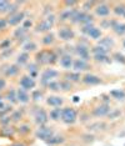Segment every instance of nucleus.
<instances>
[{"instance_id":"58836bf2","label":"nucleus","mask_w":125,"mask_h":146,"mask_svg":"<svg viewBox=\"0 0 125 146\" xmlns=\"http://www.w3.org/2000/svg\"><path fill=\"white\" fill-rule=\"evenodd\" d=\"M20 117H21V114H20V112H19V111L14 112V114H13V116H11V119H13V120H14V121H18Z\"/></svg>"},{"instance_id":"393cba45","label":"nucleus","mask_w":125,"mask_h":146,"mask_svg":"<svg viewBox=\"0 0 125 146\" xmlns=\"http://www.w3.org/2000/svg\"><path fill=\"white\" fill-rule=\"evenodd\" d=\"M75 13H76V11H74V10H68V11L62 13V14H61V19H62V20H66V19H73L74 15H75Z\"/></svg>"},{"instance_id":"49530a36","label":"nucleus","mask_w":125,"mask_h":146,"mask_svg":"<svg viewBox=\"0 0 125 146\" xmlns=\"http://www.w3.org/2000/svg\"><path fill=\"white\" fill-rule=\"evenodd\" d=\"M29 26H31V21H29V20H26L24 23V29L26 30V28H29Z\"/></svg>"},{"instance_id":"a211bd4d","label":"nucleus","mask_w":125,"mask_h":146,"mask_svg":"<svg viewBox=\"0 0 125 146\" xmlns=\"http://www.w3.org/2000/svg\"><path fill=\"white\" fill-rule=\"evenodd\" d=\"M18 72H19V65H10L5 70V75L6 76H15Z\"/></svg>"},{"instance_id":"2eb2a0df","label":"nucleus","mask_w":125,"mask_h":146,"mask_svg":"<svg viewBox=\"0 0 125 146\" xmlns=\"http://www.w3.org/2000/svg\"><path fill=\"white\" fill-rule=\"evenodd\" d=\"M60 64H61V66L69 69L73 66V59H71L70 55H64V56H61V59H60Z\"/></svg>"},{"instance_id":"20e7f679","label":"nucleus","mask_w":125,"mask_h":146,"mask_svg":"<svg viewBox=\"0 0 125 146\" xmlns=\"http://www.w3.org/2000/svg\"><path fill=\"white\" fill-rule=\"evenodd\" d=\"M83 31L86 33V34L90 36V38H93V39H99L101 36L100 29L94 28V26H91V25H85V28L83 29Z\"/></svg>"},{"instance_id":"ea45409f","label":"nucleus","mask_w":125,"mask_h":146,"mask_svg":"<svg viewBox=\"0 0 125 146\" xmlns=\"http://www.w3.org/2000/svg\"><path fill=\"white\" fill-rule=\"evenodd\" d=\"M6 25H8V21H6L5 19H0V30L5 29V28H6Z\"/></svg>"},{"instance_id":"5701e85b","label":"nucleus","mask_w":125,"mask_h":146,"mask_svg":"<svg viewBox=\"0 0 125 146\" xmlns=\"http://www.w3.org/2000/svg\"><path fill=\"white\" fill-rule=\"evenodd\" d=\"M111 96H114L115 99H119V100H123V99L125 98V92L123 90H113L110 92Z\"/></svg>"},{"instance_id":"a18cd8bd","label":"nucleus","mask_w":125,"mask_h":146,"mask_svg":"<svg viewBox=\"0 0 125 146\" xmlns=\"http://www.w3.org/2000/svg\"><path fill=\"white\" fill-rule=\"evenodd\" d=\"M4 88H5V80L4 79H0V90H3Z\"/></svg>"},{"instance_id":"79ce46f5","label":"nucleus","mask_w":125,"mask_h":146,"mask_svg":"<svg viewBox=\"0 0 125 146\" xmlns=\"http://www.w3.org/2000/svg\"><path fill=\"white\" fill-rule=\"evenodd\" d=\"M19 131H20L21 134H26V132H29V127H28V126H21Z\"/></svg>"},{"instance_id":"f8f14e48","label":"nucleus","mask_w":125,"mask_h":146,"mask_svg":"<svg viewBox=\"0 0 125 146\" xmlns=\"http://www.w3.org/2000/svg\"><path fill=\"white\" fill-rule=\"evenodd\" d=\"M73 66H74V69L75 70H86V69L89 68L88 64H86V61L85 60H81V59H78V60H75L73 62Z\"/></svg>"},{"instance_id":"9b49d317","label":"nucleus","mask_w":125,"mask_h":146,"mask_svg":"<svg viewBox=\"0 0 125 146\" xmlns=\"http://www.w3.org/2000/svg\"><path fill=\"white\" fill-rule=\"evenodd\" d=\"M109 111H110V108L108 105H100L94 110V115L95 116H105L109 114Z\"/></svg>"},{"instance_id":"6ab92c4d","label":"nucleus","mask_w":125,"mask_h":146,"mask_svg":"<svg viewBox=\"0 0 125 146\" xmlns=\"http://www.w3.org/2000/svg\"><path fill=\"white\" fill-rule=\"evenodd\" d=\"M114 30L118 35H124L125 34V24H123V23H114Z\"/></svg>"},{"instance_id":"3c124183","label":"nucleus","mask_w":125,"mask_h":146,"mask_svg":"<svg viewBox=\"0 0 125 146\" xmlns=\"http://www.w3.org/2000/svg\"><path fill=\"white\" fill-rule=\"evenodd\" d=\"M124 46H125V41H124Z\"/></svg>"},{"instance_id":"c85d7f7f","label":"nucleus","mask_w":125,"mask_h":146,"mask_svg":"<svg viewBox=\"0 0 125 146\" xmlns=\"http://www.w3.org/2000/svg\"><path fill=\"white\" fill-rule=\"evenodd\" d=\"M48 86L51 89V90H54V91H58V90H60V82H57V81H50L48 84Z\"/></svg>"},{"instance_id":"423d86ee","label":"nucleus","mask_w":125,"mask_h":146,"mask_svg":"<svg viewBox=\"0 0 125 146\" xmlns=\"http://www.w3.org/2000/svg\"><path fill=\"white\" fill-rule=\"evenodd\" d=\"M58 35H59V38L62 39V40H70V39H73L74 38V31L71 30V29H69V28H62L59 30L58 33Z\"/></svg>"},{"instance_id":"dca6fc26","label":"nucleus","mask_w":125,"mask_h":146,"mask_svg":"<svg viewBox=\"0 0 125 146\" xmlns=\"http://www.w3.org/2000/svg\"><path fill=\"white\" fill-rule=\"evenodd\" d=\"M48 105H50V106H60L62 104V99L61 98H59V96H50V98H48Z\"/></svg>"},{"instance_id":"8fccbe9b","label":"nucleus","mask_w":125,"mask_h":146,"mask_svg":"<svg viewBox=\"0 0 125 146\" xmlns=\"http://www.w3.org/2000/svg\"><path fill=\"white\" fill-rule=\"evenodd\" d=\"M0 104H1V96H0Z\"/></svg>"},{"instance_id":"2f4dec72","label":"nucleus","mask_w":125,"mask_h":146,"mask_svg":"<svg viewBox=\"0 0 125 146\" xmlns=\"http://www.w3.org/2000/svg\"><path fill=\"white\" fill-rule=\"evenodd\" d=\"M13 134H14V130H13V129H9V127L3 129V130L0 131V135H3V136H10Z\"/></svg>"},{"instance_id":"72a5a7b5","label":"nucleus","mask_w":125,"mask_h":146,"mask_svg":"<svg viewBox=\"0 0 125 146\" xmlns=\"http://www.w3.org/2000/svg\"><path fill=\"white\" fill-rule=\"evenodd\" d=\"M68 79L71 81H79L80 80V75L79 74H70V75H68Z\"/></svg>"},{"instance_id":"e433bc0d","label":"nucleus","mask_w":125,"mask_h":146,"mask_svg":"<svg viewBox=\"0 0 125 146\" xmlns=\"http://www.w3.org/2000/svg\"><path fill=\"white\" fill-rule=\"evenodd\" d=\"M114 58L116 59L118 61H121L123 64H125V56H123L121 54H115V55H114Z\"/></svg>"},{"instance_id":"6e6552de","label":"nucleus","mask_w":125,"mask_h":146,"mask_svg":"<svg viewBox=\"0 0 125 146\" xmlns=\"http://www.w3.org/2000/svg\"><path fill=\"white\" fill-rule=\"evenodd\" d=\"M24 19V13H16V14H11L10 18L8 20V24L9 25H16L19 24L20 21H23Z\"/></svg>"},{"instance_id":"f03ea898","label":"nucleus","mask_w":125,"mask_h":146,"mask_svg":"<svg viewBox=\"0 0 125 146\" xmlns=\"http://www.w3.org/2000/svg\"><path fill=\"white\" fill-rule=\"evenodd\" d=\"M53 24H54V16H49L48 19H44L40 24L37 26V31H48L51 29Z\"/></svg>"},{"instance_id":"39448f33","label":"nucleus","mask_w":125,"mask_h":146,"mask_svg":"<svg viewBox=\"0 0 125 146\" xmlns=\"http://www.w3.org/2000/svg\"><path fill=\"white\" fill-rule=\"evenodd\" d=\"M20 86L24 90H30V89L35 88V81L30 76H23L20 80Z\"/></svg>"},{"instance_id":"c03bdc74","label":"nucleus","mask_w":125,"mask_h":146,"mask_svg":"<svg viewBox=\"0 0 125 146\" xmlns=\"http://www.w3.org/2000/svg\"><path fill=\"white\" fill-rule=\"evenodd\" d=\"M3 119V120H1V124H8V122H10V119L11 117H8V116H5V117H1Z\"/></svg>"},{"instance_id":"f257e3e1","label":"nucleus","mask_w":125,"mask_h":146,"mask_svg":"<svg viewBox=\"0 0 125 146\" xmlns=\"http://www.w3.org/2000/svg\"><path fill=\"white\" fill-rule=\"evenodd\" d=\"M61 120L66 124H73L76 120V111L74 109L65 108L61 110Z\"/></svg>"},{"instance_id":"a878e982","label":"nucleus","mask_w":125,"mask_h":146,"mask_svg":"<svg viewBox=\"0 0 125 146\" xmlns=\"http://www.w3.org/2000/svg\"><path fill=\"white\" fill-rule=\"evenodd\" d=\"M6 98H8V100L11 101L13 104H15V102L18 101V99H16V91H15V90H10V91H9Z\"/></svg>"},{"instance_id":"cd10ccee","label":"nucleus","mask_w":125,"mask_h":146,"mask_svg":"<svg viewBox=\"0 0 125 146\" xmlns=\"http://www.w3.org/2000/svg\"><path fill=\"white\" fill-rule=\"evenodd\" d=\"M53 41H54V35H53V34H48V35H45V36H44V39H43V42H44L45 45L51 44Z\"/></svg>"},{"instance_id":"a19ab883","label":"nucleus","mask_w":125,"mask_h":146,"mask_svg":"<svg viewBox=\"0 0 125 146\" xmlns=\"http://www.w3.org/2000/svg\"><path fill=\"white\" fill-rule=\"evenodd\" d=\"M24 34H25V29H24V28H21L20 30H16V31H15V36H18V38H19V36L21 38V36L24 35Z\"/></svg>"},{"instance_id":"9d476101","label":"nucleus","mask_w":125,"mask_h":146,"mask_svg":"<svg viewBox=\"0 0 125 146\" xmlns=\"http://www.w3.org/2000/svg\"><path fill=\"white\" fill-rule=\"evenodd\" d=\"M16 99H18V101L23 102V104H26V102L29 101V94L24 89H19V90L16 91Z\"/></svg>"},{"instance_id":"4468645a","label":"nucleus","mask_w":125,"mask_h":146,"mask_svg":"<svg viewBox=\"0 0 125 146\" xmlns=\"http://www.w3.org/2000/svg\"><path fill=\"white\" fill-rule=\"evenodd\" d=\"M58 76V71L53 70V69H48V70L44 71V74H43V81H48L50 80V79H54Z\"/></svg>"},{"instance_id":"7c9ffc66","label":"nucleus","mask_w":125,"mask_h":146,"mask_svg":"<svg viewBox=\"0 0 125 146\" xmlns=\"http://www.w3.org/2000/svg\"><path fill=\"white\" fill-rule=\"evenodd\" d=\"M94 58H95V60H96V61H101V62H108V61H109V60H106V59H108V56L105 55V54H99V55H95Z\"/></svg>"},{"instance_id":"c9c22d12","label":"nucleus","mask_w":125,"mask_h":146,"mask_svg":"<svg viewBox=\"0 0 125 146\" xmlns=\"http://www.w3.org/2000/svg\"><path fill=\"white\" fill-rule=\"evenodd\" d=\"M33 99H34L35 101H38V100H40L41 99V92L39 91V90H37V91H34L33 92Z\"/></svg>"},{"instance_id":"ddd939ff","label":"nucleus","mask_w":125,"mask_h":146,"mask_svg":"<svg viewBox=\"0 0 125 146\" xmlns=\"http://www.w3.org/2000/svg\"><path fill=\"white\" fill-rule=\"evenodd\" d=\"M95 11H96V14L99 16H106V15H109L110 9H109V6H108L106 4H101V5L98 6Z\"/></svg>"},{"instance_id":"37998d69","label":"nucleus","mask_w":125,"mask_h":146,"mask_svg":"<svg viewBox=\"0 0 125 146\" xmlns=\"http://www.w3.org/2000/svg\"><path fill=\"white\" fill-rule=\"evenodd\" d=\"M9 45H10V40H6V41H4L1 45H0V48H1V49H6V46H9Z\"/></svg>"},{"instance_id":"4c0bfd02","label":"nucleus","mask_w":125,"mask_h":146,"mask_svg":"<svg viewBox=\"0 0 125 146\" xmlns=\"http://www.w3.org/2000/svg\"><path fill=\"white\" fill-rule=\"evenodd\" d=\"M62 88V90H69L71 88V85L69 82H60V89Z\"/></svg>"},{"instance_id":"b1692460","label":"nucleus","mask_w":125,"mask_h":146,"mask_svg":"<svg viewBox=\"0 0 125 146\" xmlns=\"http://www.w3.org/2000/svg\"><path fill=\"white\" fill-rule=\"evenodd\" d=\"M28 59H29L28 52H23V54H20L19 55V58H18V65L26 64V62H28Z\"/></svg>"},{"instance_id":"1a4fd4ad","label":"nucleus","mask_w":125,"mask_h":146,"mask_svg":"<svg viewBox=\"0 0 125 146\" xmlns=\"http://www.w3.org/2000/svg\"><path fill=\"white\" fill-rule=\"evenodd\" d=\"M83 81L85 82V84H90V85H98V84H100L101 82L100 78H98V76H95V75H91V74L85 75Z\"/></svg>"},{"instance_id":"aec40b11","label":"nucleus","mask_w":125,"mask_h":146,"mask_svg":"<svg viewBox=\"0 0 125 146\" xmlns=\"http://www.w3.org/2000/svg\"><path fill=\"white\" fill-rule=\"evenodd\" d=\"M62 141H64V139L61 136H51L49 140H47L49 145H58V144H61Z\"/></svg>"},{"instance_id":"de8ad7c7","label":"nucleus","mask_w":125,"mask_h":146,"mask_svg":"<svg viewBox=\"0 0 125 146\" xmlns=\"http://www.w3.org/2000/svg\"><path fill=\"white\" fill-rule=\"evenodd\" d=\"M10 146H26L25 144H23V142H15V144H13Z\"/></svg>"},{"instance_id":"f704fd0d","label":"nucleus","mask_w":125,"mask_h":146,"mask_svg":"<svg viewBox=\"0 0 125 146\" xmlns=\"http://www.w3.org/2000/svg\"><path fill=\"white\" fill-rule=\"evenodd\" d=\"M29 71L31 72V76H30V78H33V76L37 75V65H35V64L29 65Z\"/></svg>"},{"instance_id":"0eeeda50","label":"nucleus","mask_w":125,"mask_h":146,"mask_svg":"<svg viewBox=\"0 0 125 146\" xmlns=\"http://www.w3.org/2000/svg\"><path fill=\"white\" fill-rule=\"evenodd\" d=\"M35 122L39 125H44L48 122V115L44 110H39L37 114H35Z\"/></svg>"},{"instance_id":"c756f323","label":"nucleus","mask_w":125,"mask_h":146,"mask_svg":"<svg viewBox=\"0 0 125 146\" xmlns=\"http://www.w3.org/2000/svg\"><path fill=\"white\" fill-rule=\"evenodd\" d=\"M93 52L95 55H99V54H106V49L103 48V46H96V48L93 49Z\"/></svg>"},{"instance_id":"412c9836","label":"nucleus","mask_w":125,"mask_h":146,"mask_svg":"<svg viewBox=\"0 0 125 146\" xmlns=\"http://www.w3.org/2000/svg\"><path fill=\"white\" fill-rule=\"evenodd\" d=\"M11 4L9 1H4V0H0V13H8L10 10Z\"/></svg>"},{"instance_id":"f3484780","label":"nucleus","mask_w":125,"mask_h":146,"mask_svg":"<svg viewBox=\"0 0 125 146\" xmlns=\"http://www.w3.org/2000/svg\"><path fill=\"white\" fill-rule=\"evenodd\" d=\"M76 52H78V55L80 56L81 60H85V59L89 58V51H88V49L85 48V46H83V45L78 46V48H76Z\"/></svg>"},{"instance_id":"bb28decb","label":"nucleus","mask_w":125,"mask_h":146,"mask_svg":"<svg viewBox=\"0 0 125 146\" xmlns=\"http://www.w3.org/2000/svg\"><path fill=\"white\" fill-rule=\"evenodd\" d=\"M24 49H25L26 51H34L35 49H37V45H35L33 41H28V42H26V44L24 45Z\"/></svg>"},{"instance_id":"09e8293b","label":"nucleus","mask_w":125,"mask_h":146,"mask_svg":"<svg viewBox=\"0 0 125 146\" xmlns=\"http://www.w3.org/2000/svg\"><path fill=\"white\" fill-rule=\"evenodd\" d=\"M65 4H66L68 6H71V5H75V4H76V3H75V1H66V3H65Z\"/></svg>"},{"instance_id":"473e14b6","label":"nucleus","mask_w":125,"mask_h":146,"mask_svg":"<svg viewBox=\"0 0 125 146\" xmlns=\"http://www.w3.org/2000/svg\"><path fill=\"white\" fill-rule=\"evenodd\" d=\"M115 13H116L118 15L125 16V6H116V8H115Z\"/></svg>"},{"instance_id":"4be33fe9","label":"nucleus","mask_w":125,"mask_h":146,"mask_svg":"<svg viewBox=\"0 0 125 146\" xmlns=\"http://www.w3.org/2000/svg\"><path fill=\"white\" fill-rule=\"evenodd\" d=\"M50 117L53 120H59L61 117V109H54L50 111Z\"/></svg>"},{"instance_id":"7ed1b4c3","label":"nucleus","mask_w":125,"mask_h":146,"mask_svg":"<svg viewBox=\"0 0 125 146\" xmlns=\"http://www.w3.org/2000/svg\"><path fill=\"white\" fill-rule=\"evenodd\" d=\"M37 137L38 139H41V140H49V139L51 137V136H54V134H53V130L51 129H49V127H40V129H38V131H37Z\"/></svg>"}]
</instances>
